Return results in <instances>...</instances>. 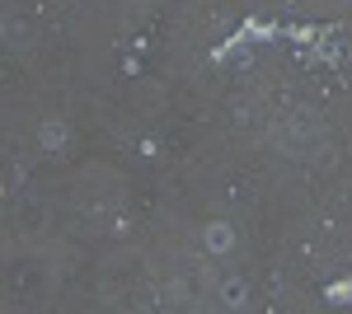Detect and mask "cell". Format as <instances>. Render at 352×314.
Here are the masks:
<instances>
[{"instance_id": "obj_1", "label": "cell", "mask_w": 352, "mask_h": 314, "mask_svg": "<svg viewBox=\"0 0 352 314\" xmlns=\"http://www.w3.org/2000/svg\"><path fill=\"white\" fill-rule=\"evenodd\" d=\"M202 244H207V254L226 258V254L235 249V230H230V221H212V225L202 230Z\"/></svg>"}, {"instance_id": "obj_2", "label": "cell", "mask_w": 352, "mask_h": 314, "mask_svg": "<svg viewBox=\"0 0 352 314\" xmlns=\"http://www.w3.org/2000/svg\"><path fill=\"white\" fill-rule=\"evenodd\" d=\"M240 33H244V43H272V38H277V33H287V28H277L272 19H244Z\"/></svg>"}, {"instance_id": "obj_3", "label": "cell", "mask_w": 352, "mask_h": 314, "mask_svg": "<svg viewBox=\"0 0 352 314\" xmlns=\"http://www.w3.org/2000/svg\"><path fill=\"white\" fill-rule=\"evenodd\" d=\"M329 33H333V28H324V24H292L287 28V38H292V43H305V47H310V43H315V47L329 43Z\"/></svg>"}, {"instance_id": "obj_4", "label": "cell", "mask_w": 352, "mask_h": 314, "mask_svg": "<svg viewBox=\"0 0 352 314\" xmlns=\"http://www.w3.org/2000/svg\"><path fill=\"white\" fill-rule=\"evenodd\" d=\"M324 300H329V305H352V272H348V277H338V282H329Z\"/></svg>"}, {"instance_id": "obj_5", "label": "cell", "mask_w": 352, "mask_h": 314, "mask_svg": "<svg viewBox=\"0 0 352 314\" xmlns=\"http://www.w3.org/2000/svg\"><path fill=\"white\" fill-rule=\"evenodd\" d=\"M221 300H226L230 310H240L244 300H249V295H244V282H226V287H221Z\"/></svg>"}, {"instance_id": "obj_6", "label": "cell", "mask_w": 352, "mask_h": 314, "mask_svg": "<svg viewBox=\"0 0 352 314\" xmlns=\"http://www.w3.org/2000/svg\"><path fill=\"white\" fill-rule=\"evenodd\" d=\"M61 136H66V131H61V122H47V127H43V141H47V150H61Z\"/></svg>"}]
</instances>
